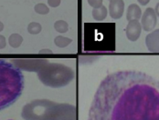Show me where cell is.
Here are the masks:
<instances>
[{
	"label": "cell",
	"mask_w": 159,
	"mask_h": 120,
	"mask_svg": "<svg viewBox=\"0 0 159 120\" xmlns=\"http://www.w3.org/2000/svg\"><path fill=\"white\" fill-rule=\"evenodd\" d=\"M88 120H159V81L134 70L108 75L97 88Z\"/></svg>",
	"instance_id": "obj_1"
},
{
	"label": "cell",
	"mask_w": 159,
	"mask_h": 120,
	"mask_svg": "<svg viewBox=\"0 0 159 120\" xmlns=\"http://www.w3.org/2000/svg\"><path fill=\"white\" fill-rule=\"evenodd\" d=\"M24 88V75L13 63L0 59V111L14 104Z\"/></svg>",
	"instance_id": "obj_2"
},
{
	"label": "cell",
	"mask_w": 159,
	"mask_h": 120,
	"mask_svg": "<svg viewBox=\"0 0 159 120\" xmlns=\"http://www.w3.org/2000/svg\"><path fill=\"white\" fill-rule=\"evenodd\" d=\"M113 24L86 23L84 25V50H113Z\"/></svg>",
	"instance_id": "obj_3"
},
{
	"label": "cell",
	"mask_w": 159,
	"mask_h": 120,
	"mask_svg": "<svg viewBox=\"0 0 159 120\" xmlns=\"http://www.w3.org/2000/svg\"><path fill=\"white\" fill-rule=\"evenodd\" d=\"M157 14L155 9L152 7H148L145 9L143 16H142V27L145 31H152L157 25Z\"/></svg>",
	"instance_id": "obj_4"
},
{
	"label": "cell",
	"mask_w": 159,
	"mask_h": 120,
	"mask_svg": "<svg viewBox=\"0 0 159 120\" xmlns=\"http://www.w3.org/2000/svg\"><path fill=\"white\" fill-rule=\"evenodd\" d=\"M125 2L124 0H110L109 14L113 19H119L124 15Z\"/></svg>",
	"instance_id": "obj_5"
},
{
	"label": "cell",
	"mask_w": 159,
	"mask_h": 120,
	"mask_svg": "<svg viewBox=\"0 0 159 120\" xmlns=\"http://www.w3.org/2000/svg\"><path fill=\"white\" fill-rule=\"evenodd\" d=\"M141 24L138 20H131L129 21L127 27H126V36L128 39L131 41H135L138 39V37L141 35Z\"/></svg>",
	"instance_id": "obj_6"
},
{
	"label": "cell",
	"mask_w": 159,
	"mask_h": 120,
	"mask_svg": "<svg viewBox=\"0 0 159 120\" xmlns=\"http://www.w3.org/2000/svg\"><path fill=\"white\" fill-rule=\"evenodd\" d=\"M146 45L150 51L159 52V29L154 31L147 36Z\"/></svg>",
	"instance_id": "obj_7"
},
{
	"label": "cell",
	"mask_w": 159,
	"mask_h": 120,
	"mask_svg": "<svg viewBox=\"0 0 159 120\" xmlns=\"http://www.w3.org/2000/svg\"><path fill=\"white\" fill-rule=\"evenodd\" d=\"M142 16V10L136 4H132L128 6L126 12V18L128 21L138 20Z\"/></svg>",
	"instance_id": "obj_8"
},
{
	"label": "cell",
	"mask_w": 159,
	"mask_h": 120,
	"mask_svg": "<svg viewBox=\"0 0 159 120\" xmlns=\"http://www.w3.org/2000/svg\"><path fill=\"white\" fill-rule=\"evenodd\" d=\"M93 16L97 21H102L106 18L107 16V8L104 6H102L98 8H93Z\"/></svg>",
	"instance_id": "obj_9"
},
{
	"label": "cell",
	"mask_w": 159,
	"mask_h": 120,
	"mask_svg": "<svg viewBox=\"0 0 159 120\" xmlns=\"http://www.w3.org/2000/svg\"><path fill=\"white\" fill-rule=\"evenodd\" d=\"M23 41V38L20 35L18 34H12L10 36H9V39H8V42H9V45H11L12 47L16 48L18 47L19 45H21Z\"/></svg>",
	"instance_id": "obj_10"
},
{
	"label": "cell",
	"mask_w": 159,
	"mask_h": 120,
	"mask_svg": "<svg viewBox=\"0 0 159 120\" xmlns=\"http://www.w3.org/2000/svg\"><path fill=\"white\" fill-rule=\"evenodd\" d=\"M54 28L60 33H65L69 29V25H68L67 22H65L63 20H59V21L55 22Z\"/></svg>",
	"instance_id": "obj_11"
},
{
	"label": "cell",
	"mask_w": 159,
	"mask_h": 120,
	"mask_svg": "<svg viewBox=\"0 0 159 120\" xmlns=\"http://www.w3.org/2000/svg\"><path fill=\"white\" fill-rule=\"evenodd\" d=\"M34 9L36 11V13H38L39 15H47L48 12H49V9H48V6L45 4H42V3L37 4L35 6Z\"/></svg>",
	"instance_id": "obj_12"
},
{
	"label": "cell",
	"mask_w": 159,
	"mask_h": 120,
	"mask_svg": "<svg viewBox=\"0 0 159 120\" xmlns=\"http://www.w3.org/2000/svg\"><path fill=\"white\" fill-rule=\"evenodd\" d=\"M28 31L29 33H30L32 35H36L39 34L41 31V26L39 23L36 22H32L29 26H28Z\"/></svg>",
	"instance_id": "obj_13"
},
{
	"label": "cell",
	"mask_w": 159,
	"mask_h": 120,
	"mask_svg": "<svg viewBox=\"0 0 159 120\" xmlns=\"http://www.w3.org/2000/svg\"><path fill=\"white\" fill-rule=\"evenodd\" d=\"M70 42H71V39L63 37V36H57L55 38V44L60 47H64V46L69 45Z\"/></svg>",
	"instance_id": "obj_14"
},
{
	"label": "cell",
	"mask_w": 159,
	"mask_h": 120,
	"mask_svg": "<svg viewBox=\"0 0 159 120\" xmlns=\"http://www.w3.org/2000/svg\"><path fill=\"white\" fill-rule=\"evenodd\" d=\"M88 3L93 8H98L102 6V0H88Z\"/></svg>",
	"instance_id": "obj_15"
},
{
	"label": "cell",
	"mask_w": 159,
	"mask_h": 120,
	"mask_svg": "<svg viewBox=\"0 0 159 120\" xmlns=\"http://www.w3.org/2000/svg\"><path fill=\"white\" fill-rule=\"evenodd\" d=\"M48 4L51 7H57L61 5V0H48Z\"/></svg>",
	"instance_id": "obj_16"
},
{
	"label": "cell",
	"mask_w": 159,
	"mask_h": 120,
	"mask_svg": "<svg viewBox=\"0 0 159 120\" xmlns=\"http://www.w3.org/2000/svg\"><path fill=\"white\" fill-rule=\"evenodd\" d=\"M6 46V38L5 36L0 35V49L4 48Z\"/></svg>",
	"instance_id": "obj_17"
},
{
	"label": "cell",
	"mask_w": 159,
	"mask_h": 120,
	"mask_svg": "<svg viewBox=\"0 0 159 120\" xmlns=\"http://www.w3.org/2000/svg\"><path fill=\"white\" fill-rule=\"evenodd\" d=\"M138 1V3L140 4V5H142V6H145V5H147L149 2H150V0H137Z\"/></svg>",
	"instance_id": "obj_18"
},
{
	"label": "cell",
	"mask_w": 159,
	"mask_h": 120,
	"mask_svg": "<svg viewBox=\"0 0 159 120\" xmlns=\"http://www.w3.org/2000/svg\"><path fill=\"white\" fill-rule=\"evenodd\" d=\"M155 12H156L157 15L159 16V3L157 4V6H156V7H155Z\"/></svg>",
	"instance_id": "obj_19"
},
{
	"label": "cell",
	"mask_w": 159,
	"mask_h": 120,
	"mask_svg": "<svg viewBox=\"0 0 159 120\" xmlns=\"http://www.w3.org/2000/svg\"><path fill=\"white\" fill-rule=\"evenodd\" d=\"M3 29H4V25H3V23H2V22H0V32H1Z\"/></svg>",
	"instance_id": "obj_20"
},
{
	"label": "cell",
	"mask_w": 159,
	"mask_h": 120,
	"mask_svg": "<svg viewBox=\"0 0 159 120\" xmlns=\"http://www.w3.org/2000/svg\"><path fill=\"white\" fill-rule=\"evenodd\" d=\"M43 52H48V53H51V51H48V50H42V51H40V53H43Z\"/></svg>",
	"instance_id": "obj_21"
}]
</instances>
